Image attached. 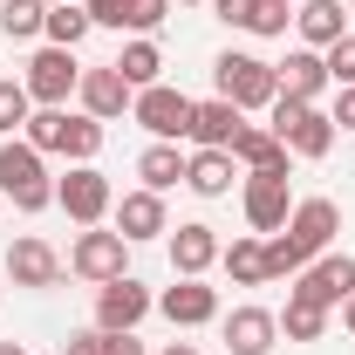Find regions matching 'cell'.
I'll use <instances>...</instances> for the list:
<instances>
[{
  "label": "cell",
  "mask_w": 355,
  "mask_h": 355,
  "mask_svg": "<svg viewBox=\"0 0 355 355\" xmlns=\"http://www.w3.org/2000/svg\"><path fill=\"white\" fill-rule=\"evenodd\" d=\"M273 137L287 144V157H328L335 150V123H328V110L321 103H287V96H273Z\"/></svg>",
  "instance_id": "277c9868"
},
{
  "label": "cell",
  "mask_w": 355,
  "mask_h": 355,
  "mask_svg": "<svg viewBox=\"0 0 355 355\" xmlns=\"http://www.w3.org/2000/svg\"><path fill=\"white\" fill-rule=\"evenodd\" d=\"M28 116H35V96L21 76H0V137H21L28 130Z\"/></svg>",
  "instance_id": "4316f807"
},
{
  "label": "cell",
  "mask_w": 355,
  "mask_h": 355,
  "mask_svg": "<svg viewBox=\"0 0 355 355\" xmlns=\"http://www.w3.org/2000/svg\"><path fill=\"white\" fill-rule=\"evenodd\" d=\"M7 280L14 287H28V294H48V287H62V253L48 246V239H14L7 246Z\"/></svg>",
  "instance_id": "5bb4252c"
},
{
  "label": "cell",
  "mask_w": 355,
  "mask_h": 355,
  "mask_svg": "<svg viewBox=\"0 0 355 355\" xmlns=\"http://www.w3.org/2000/svg\"><path fill=\"white\" fill-rule=\"evenodd\" d=\"M349 294H355V260L335 253V246H328L321 260H308L301 273H294V287H287V301H308V308H328V314L342 308Z\"/></svg>",
  "instance_id": "52a82bcc"
},
{
  "label": "cell",
  "mask_w": 355,
  "mask_h": 355,
  "mask_svg": "<svg viewBox=\"0 0 355 355\" xmlns=\"http://www.w3.org/2000/svg\"><path fill=\"white\" fill-rule=\"evenodd\" d=\"M21 83H28V96H35V110H69V96L83 89V62H76V48L42 42L35 55H28Z\"/></svg>",
  "instance_id": "3957f363"
},
{
  "label": "cell",
  "mask_w": 355,
  "mask_h": 355,
  "mask_svg": "<svg viewBox=\"0 0 355 355\" xmlns=\"http://www.w3.org/2000/svg\"><path fill=\"white\" fill-rule=\"evenodd\" d=\"M62 355H103V328H76V335L62 342Z\"/></svg>",
  "instance_id": "d590c367"
},
{
  "label": "cell",
  "mask_w": 355,
  "mask_h": 355,
  "mask_svg": "<svg viewBox=\"0 0 355 355\" xmlns=\"http://www.w3.org/2000/svg\"><path fill=\"white\" fill-rule=\"evenodd\" d=\"M137 178H144V191H171V184H184V150H178V144H150V150L137 157Z\"/></svg>",
  "instance_id": "d4e9b609"
},
{
  "label": "cell",
  "mask_w": 355,
  "mask_h": 355,
  "mask_svg": "<svg viewBox=\"0 0 355 355\" xmlns=\"http://www.w3.org/2000/svg\"><path fill=\"white\" fill-rule=\"evenodd\" d=\"M294 35H301V48H335L349 35V7L342 0H301L294 7Z\"/></svg>",
  "instance_id": "d6986e66"
},
{
  "label": "cell",
  "mask_w": 355,
  "mask_h": 355,
  "mask_svg": "<svg viewBox=\"0 0 355 355\" xmlns=\"http://www.w3.org/2000/svg\"><path fill=\"white\" fill-rule=\"evenodd\" d=\"M184 184H191L198 198H225V191L239 184L232 150H191V157H184Z\"/></svg>",
  "instance_id": "44dd1931"
},
{
  "label": "cell",
  "mask_w": 355,
  "mask_h": 355,
  "mask_svg": "<svg viewBox=\"0 0 355 355\" xmlns=\"http://www.w3.org/2000/svg\"><path fill=\"white\" fill-rule=\"evenodd\" d=\"M103 355H144V342H137V328H130V335H103Z\"/></svg>",
  "instance_id": "74e56055"
},
{
  "label": "cell",
  "mask_w": 355,
  "mask_h": 355,
  "mask_svg": "<svg viewBox=\"0 0 355 355\" xmlns=\"http://www.w3.org/2000/svg\"><path fill=\"white\" fill-rule=\"evenodd\" d=\"M0 212H7V198H0Z\"/></svg>",
  "instance_id": "7bdbcfd3"
},
{
  "label": "cell",
  "mask_w": 355,
  "mask_h": 355,
  "mask_svg": "<svg viewBox=\"0 0 355 355\" xmlns=\"http://www.w3.org/2000/svg\"><path fill=\"white\" fill-rule=\"evenodd\" d=\"M150 308H157V294H150L137 273H116V280L96 287V321H89V328H103V335H130Z\"/></svg>",
  "instance_id": "ba28073f"
},
{
  "label": "cell",
  "mask_w": 355,
  "mask_h": 355,
  "mask_svg": "<svg viewBox=\"0 0 355 355\" xmlns=\"http://www.w3.org/2000/svg\"><path fill=\"white\" fill-rule=\"evenodd\" d=\"M219 335L232 355H273V342H280V314L260 308V301H239L232 314H219Z\"/></svg>",
  "instance_id": "8fae6325"
},
{
  "label": "cell",
  "mask_w": 355,
  "mask_h": 355,
  "mask_svg": "<svg viewBox=\"0 0 355 355\" xmlns=\"http://www.w3.org/2000/svg\"><path fill=\"white\" fill-rule=\"evenodd\" d=\"M89 7V28H116L123 35V0H83Z\"/></svg>",
  "instance_id": "e575fe53"
},
{
  "label": "cell",
  "mask_w": 355,
  "mask_h": 355,
  "mask_svg": "<svg viewBox=\"0 0 355 355\" xmlns=\"http://www.w3.org/2000/svg\"><path fill=\"white\" fill-rule=\"evenodd\" d=\"M42 21H48L42 0H0V35H7V42H35Z\"/></svg>",
  "instance_id": "83f0119b"
},
{
  "label": "cell",
  "mask_w": 355,
  "mask_h": 355,
  "mask_svg": "<svg viewBox=\"0 0 355 355\" xmlns=\"http://www.w3.org/2000/svg\"><path fill=\"white\" fill-rule=\"evenodd\" d=\"M212 14H219L225 28H246V35L260 28V0H212Z\"/></svg>",
  "instance_id": "d6a6232c"
},
{
  "label": "cell",
  "mask_w": 355,
  "mask_h": 355,
  "mask_svg": "<svg viewBox=\"0 0 355 355\" xmlns=\"http://www.w3.org/2000/svg\"><path fill=\"white\" fill-rule=\"evenodd\" d=\"M103 137H110V123L69 110V123H62V157H69V164H96V157H103Z\"/></svg>",
  "instance_id": "cb8c5ba5"
},
{
  "label": "cell",
  "mask_w": 355,
  "mask_h": 355,
  "mask_svg": "<svg viewBox=\"0 0 355 355\" xmlns=\"http://www.w3.org/2000/svg\"><path fill=\"white\" fill-rule=\"evenodd\" d=\"M0 355H28V349H21V342H0Z\"/></svg>",
  "instance_id": "60d3db41"
},
{
  "label": "cell",
  "mask_w": 355,
  "mask_h": 355,
  "mask_svg": "<svg viewBox=\"0 0 355 355\" xmlns=\"http://www.w3.org/2000/svg\"><path fill=\"white\" fill-rule=\"evenodd\" d=\"M335 314H342V328H349V335H355V294H349V301H342V308H335Z\"/></svg>",
  "instance_id": "f35d334b"
},
{
  "label": "cell",
  "mask_w": 355,
  "mask_h": 355,
  "mask_svg": "<svg viewBox=\"0 0 355 355\" xmlns=\"http://www.w3.org/2000/svg\"><path fill=\"white\" fill-rule=\"evenodd\" d=\"M212 83H219V96L232 103V110H273V96H280L273 62L246 55V48H225L219 62H212Z\"/></svg>",
  "instance_id": "7a4b0ae2"
},
{
  "label": "cell",
  "mask_w": 355,
  "mask_h": 355,
  "mask_svg": "<svg viewBox=\"0 0 355 355\" xmlns=\"http://www.w3.org/2000/svg\"><path fill=\"white\" fill-rule=\"evenodd\" d=\"M273 83H280L287 103H321V89H328L321 48H287V62H273Z\"/></svg>",
  "instance_id": "e0dca14e"
},
{
  "label": "cell",
  "mask_w": 355,
  "mask_h": 355,
  "mask_svg": "<svg viewBox=\"0 0 355 355\" xmlns=\"http://www.w3.org/2000/svg\"><path fill=\"white\" fill-rule=\"evenodd\" d=\"M239 212H246V225L253 232H280L287 225V212H294V191H287V171H246L239 178Z\"/></svg>",
  "instance_id": "9c48e42d"
},
{
  "label": "cell",
  "mask_w": 355,
  "mask_h": 355,
  "mask_svg": "<svg viewBox=\"0 0 355 355\" xmlns=\"http://www.w3.org/2000/svg\"><path fill=\"white\" fill-rule=\"evenodd\" d=\"M0 198H7L14 212H48V205H55L48 157L28 144V137H0Z\"/></svg>",
  "instance_id": "6da1fadb"
},
{
  "label": "cell",
  "mask_w": 355,
  "mask_h": 355,
  "mask_svg": "<svg viewBox=\"0 0 355 355\" xmlns=\"http://www.w3.org/2000/svg\"><path fill=\"white\" fill-rule=\"evenodd\" d=\"M232 164H239V171H287L294 157H287V144L273 137V123H246V130L232 137Z\"/></svg>",
  "instance_id": "ffe728a7"
},
{
  "label": "cell",
  "mask_w": 355,
  "mask_h": 355,
  "mask_svg": "<svg viewBox=\"0 0 355 355\" xmlns=\"http://www.w3.org/2000/svg\"><path fill=\"white\" fill-rule=\"evenodd\" d=\"M55 205L76 225H103L110 205H116V184H110L103 164H69V178H55Z\"/></svg>",
  "instance_id": "8992f818"
},
{
  "label": "cell",
  "mask_w": 355,
  "mask_h": 355,
  "mask_svg": "<svg viewBox=\"0 0 355 355\" xmlns=\"http://www.w3.org/2000/svg\"><path fill=\"white\" fill-rule=\"evenodd\" d=\"M116 76H123L130 89L164 83V48L150 42V35H130V42H123V55H116Z\"/></svg>",
  "instance_id": "603a6c76"
},
{
  "label": "cell",
  "mask_w": 355,
  "mask_h": 355,
  "mask_svg": "<svg viewBox=\"0 0 355 355\" xmlns=\"http://www.w3.org/2000/svg\"><path fill=\"white\" fill-rule=\"evenodd\" d=\"M287 21H294L287 0H260V28H253V35H287Z\"/></svg>",
  "instance_id": "836d02e7"
},
{
  "label": "cell",
  "mask_w": 355,
  "mask_h": 355,
  "mask_svg": "<svg viewBox=\"0 0 355 355\" xmlns=\"http://www.w3.org/2000/svg\"><path fill=\"white\" fill-rule=\"evenodd\" d=\"M328 123H335V130H355V89H342V96H335V110H328Z\"/></svg>",
  "instance_id": "8d00e7d4"
},
{
  "label": "cell",
  "mask_w": 355,
  "mask_h": 355,
  "mask_svg": "<svg viewBox=\"0 0 355 355\" xmlns=\"http://www.w3.org/2000/svg\"><path fill=\"white\" fill-rule=\"evenodd\" d=\"M280 335H287V342H321V335H328V308L287 301V308H280Z\"/></svg>",
  "instance_id": "f1b7e54d"
},
{
  "label": "cell",
  "mask_w": 355,
  "mask_h": 355,
  "mask_svg": "<svg viewBox=\"0 0 355 355\" xmlns=\"http://www.w3.org/2000/svg\"><path fill=\"white\" fill-rule=\"evenodd\" d=\"M219 266L232 273V287H266L273 273H266V239L260 232H239L232 246H219Z\"/></svg>",
  "instance_id": "7402d4cb"
},
{
  "label": "cell",
  "mask_w": 355,
  "mask_h": 355,
  "mask_svg": "<svg viewBox=\"0 0 355 355\" xmlns=\"http://www.w3.org/2000/svg\"><path fill=\"white\" fill-rule=\"evenodd\" d=\"M62 123H69V110H35L21 137H28V144H35L42 157H62Z\"/></svg>",
  "instance_id": "f546056e"
},
{
  "label": "cell",
  "mask_w": 355,
  "mask_h": 355,
  "mask_svg": "<svg viewBox=\"0 0 355 355\" xmlns=\"http://www.w3.org/2000/svg\"><path fill=\"white\" fill-rule=\"evenodd\" d=\"M130 123H144V130L157 137V144H178V137L191 130V96L171 83H150V89H137V103H130Z\"/></svg>",
  "instance_id": "30bf717a"
},
{
  "label": "cell",
  "mask_w": 355,
  "mask_h": 355,
  "mask_svg": "<svg viewBox=\"0 0 355 355\" xmlns=\"http://www.w3.org/2000/svg\"><path fill=\"white\" fill-rule=\"evenodd\" d=\"M164 246H171V273H178V280H205V273L219 266V246H225V239L205 219H184L178 232H164Z\"/></svg>",
  "instance_id": "7c38bea8"
},
{
  "label": "cell",
  "mask_w": 355,
  "mask_h": 355,
  "mask_svg": "<svg viewBox=\"0 0 355 355\" xmlns=\"http://www.w3.org/2000/svg\"><path fill=\"white\" fill-rule=\"evenodd\" d=\"M76 103H83V116H96V123H116V116H130L137 89L116 76V62H103V69H83V89H76Z\"/></svg>",
  "instance_id": "4fadbf2b"
},
{
  "label": "cell",
  "mask_w": 355,
  "mask_h": 355,
  "mask_svg": "<svg viewBox=\"0 0 355 355\" xmlns=\"http://www.w3.org/2000/svg\"><path fill=\"white\" fill-rule=\"evenodd\" d=\"M342 7H355V0H342Z\"/></svg>",
  "instance_id": "bcb514c9"
},
{
  "label": "cell",
  "mask_w": 355,
  "mask_h": 355,
  "mask_svg": "<svg viewBox=\"0 0 355 355\" xmlns=\"http://www.w3.org/2000/svg\"><path fill=\"white\" fill-rule=\"evenodd\" d=\"M110 212H116V232H123L130 246H144V239H164V232H171L164 191H144V184H137V191H123V198H116Z\"/></svg>",
  "instance_id": "9a60e30c"
},
{
  "label": "cell",
  "mask_w": 355,
  "mask_h": 355,
  "mask_svg": "<svg viewBox=\"0 0 355 355\" xmlns=\"http://www.w3.org/2000/svg\"><path fill=\"white\" fill-rule=\"evenodd\" d=\"M287 7H301V0H287Z\"/></svg>",
  "instance_id": "ee69618b"
},
{
  "label": "cell",
  "mask_w": 355,
  "mask_h": 355,
  "mask_svg": "<svg viewBox=\"0 0 355 355\" xmlns=\"http://www.w3.org/2000/svg\"><path fill=\"white\" fill-rule=\"evenodd\" d=\"M83 35H89V7L55 0V7H48V21H42V42H55V48H83Z\"/></svg>",
  "instance_id": "484cf974"
},
{
  "label": "cell",
  "mask_w": 355,
  "mask_h": 355,
  "mask_svg": "<svg viewBox=\"0 0 355 355\" xmlns=\"http://www.w3.org/2000/svg\"><path fill=\"white\" fill-rule=\"evenodd\" d=\"M321 62H328V83H335V89H355V28L335 48H321Z\"/></svg>",
  "instance_id": "1f68e13d"
},
{
  "label": "cell",
  "mask_w": 355,
  "mask_h": 355,
  "mask_svg": "<svg viewBox=\"0 0 355 355\" xmlns=\"http://www.w3.org/2000/svg\"><path fill=\"white\" fill-rule=\"evenodd\" d=\"M178 7H212V0H178Z\"/></svg>",
  "instance_id": "b9f144b4"
},
{
  "label": "cell",
  "mask_w": 355,
  "mask_h": 355,
  "mask_svg": "<svg viewBox=\"0 0 355 355\" xmlns=\"http://www.w3.org/2000/svg\"><path fill=\"white\" fill-rule=\"evenodd\" d=\"M171 0H123V35H157Z\"/></svg>",
  "instance_id": "4dcf8cb0"
},
{
  "label": "cell",
  "mask_w": 355,
  "mask_h": 355,
  "mask_svg": "<svg viewBox=\"0 0 355 355\" xmlns=\"http://www.w3.org/2000/svg\"><path fill=\"white\" fill-rule=\"evenodd\" d=\"M157 355H205V349H191V342H164Z\"/></svg>",
  "instance_id": "ab89813d"
},
{
  "label": "cell",
  "mask_w": 355,
  "mask_h": 355,
  "mask_svg": "<svg viewBox=\"0 0 355 355\" xmlns=\"http://www.w3.org/2000/svg\"><path fill=\"white\" fill-rule=\"evenodd\" d=\"M69 273L89 280V287H103V280L130 273V239H123V232H110V225H83V232H76V246H69Z\"/></svg>",
  "instance_id": "5b68a950"
},
{
  "label": "cell",
  "mask_w": 355,
  "mask_h": 355,
  "mask_svg": "<svg viewBox=\"0 0 355 355\" xmlns=\"http://www.w3.org/2000/svg\"><path fill=\"white\" fill-rule=\"evenodd\" d=\"M42 7H55V0H42Z\"/></svg>",
  "instance_id": "f6af8a7d"
},
{
  "label": "cell",
  "mask_w": 355,
  "mask_h": 355,
  "mask_svg": "<svg viewBox=\"0 0 355 355\" xmlns=\"http://www.w3.org/2000/svg\"><path fill=\"white\" fill-rule=\"evenodd\" d=\"M157 314L171 321V328H205V321H219V287H205V280H178L157 294Z\"/></svg>",
  "instance_id": "ac0fdd59"
},
{
  "label": "cell",
  "mask_w": 355,
  "mask_h": 355,
  "mask_svg": "<svg viewBox=\"0 0 355 355\" xmlns=\"http://www.w3.org/2000/svg\"><path fill=\"white\" fill-rule=\"evenodd\" d=\"M246 130V110H232L225 96H205V103H191V150H232V137Z\"/></svg>",
  "instance_id": "2e32d148"
}]
</instances>
